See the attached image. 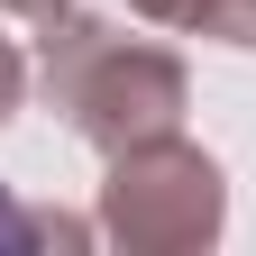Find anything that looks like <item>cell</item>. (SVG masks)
I'll return each instance as SVG.
<instances>
[{"label": "cell", "mask_w": 256, "mask_h": 256, "mask_svg": "<svg viewBox=\"0 0 256 256\" xmlns=\"http://www.w3.org/2000/svg\"><path fill=\"white\" fill-rule=\"evenodd\" d=\"M0 238H10V210H0Z\"/></svg>", "instance_id": "6da1fadb"}]
</instances>
